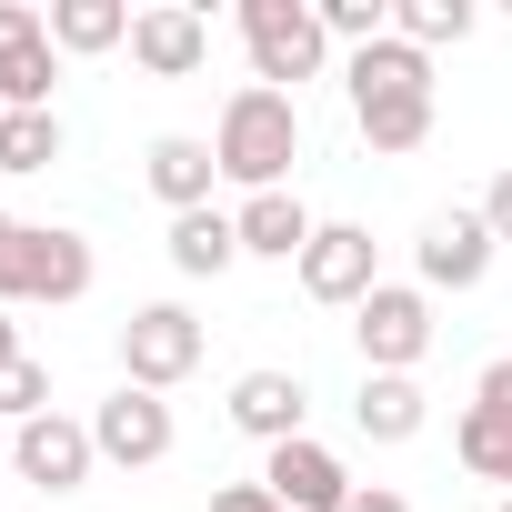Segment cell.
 Instances as JSON below:
<instances>
[{"mask_svg":"<svg viewBox=\"0 0 512 512\" xmlns=\"http://www.w3.org/2000/svg\"><path fill=\"white\" fill-rule=\"evenodd\" d=\"M352 121H362L372 151H422V131H432V51H412V41L352 51Z\"/></svg>","mask_w":512,"mask_h":512,"instance_id":"cell-1","label":"cell"},{"mask_svg":"<svg viewBox=\"0 0 512 512\" xmlns=\"http://www.w3.org/2000/svg\"><path fill=\"white\" fill-rule=\"evenodd\" d=\"M211 161H221V181H241V191H282V171L302 161V111H292V91H231L221 101V131H211Z\"/></svg>","mask_w":512,"mask_h":512,"instance_id":"cell-2","label":"cell"},{"mask_svg":"<svg viewBox=\"0 0 512 512\" xmlns=\"http://www.w3.org/2000/svg\"><path fill=\"white\" fill-rule=\"evenodd\" d=\"M91 292V241L71 221H21L0 241V312L11 302H81Z\"/></svg>","mask_w":512,"mask_h":512,"instance_id":"cell-3","label":"cell"},{"mask_svg":"<svg viewBox=\"0 0 512 512\" xmlns=\"http://www.w3.org/2000/svg\"><path fill=\"white\" fill-rule=\"evenodd\" d=\"M241 41H251V71H262V91L312 81L322 51H332L322 11H302V0H241Z\"/></svg>","mask_w":512,"mask_h":512,"instance_id":"cell-4","label":"cell"},{"mask_svg":"<svg viewBox=\"0 0 512 512\" xmlns=\"http://www.w3.org/2000/svg\"><path fill=\"white\" fill-rule=\"evenodd\" d=\"M191 372H201V322H191L181 302H141V312L121 322V382L171 392V382H191Z\"/></svg>","mask_w":512,"mask_h":512,"instance_id":"cell-5","label":"cell"},{"mask_svg":"<svg viewBox=\"0 0 512 512\" xmlns=\"http://www.w3.org/2000/svg\"><path fill=\"white\" fill-rule=\"evenodd\" d=\"M352 332H362V372H412V362L432 352V292L382 282V292L352 312Z\"/></svg>","mask_w":512,"mask_h":512,"instance_id":"cell-6","label":"cell"},{"mask_svg":"<svg viewBox=\"0 0 512 512\" xmlns=\"http://www.w3.org/2000/svg\"><path fill=\"white\" fill-rule=\"evenodd\" d=\"M302 292H312V302H352V312L382 292V251H372L362 221H322V231H312V251H302Z\"/></svg>","mask_w":512,"mask_h":512,"instance_id":"cell-7","label":"cell"},{"mask_svg":"<svg viewBox=\"0 0 512 512\" xmlns=\"http://www.w3.org/2000/svg\"><path fill=\"white\" fill-rule=\"evenodd\" d=\"M412 262H422V292H482V272H492V221H482V211H432L422 241H412Z\"/></svg>","mask_w":512,"mask_h":512,"instance_id":"cell-8","label":"cell"},{"mask_svg":"<svg viewBox=\"0 0 512 512\" xmlns=\"http://www.w3.org/2000/svg\"><path fill=\"white\" fill-rule=\"evenodd\" d=\"M91 442H101V462L151 472V462L171 452V402H161V392H141V382H121V392L91 412Z\"/></svg>","mask_w":512,"mask_h":512,"instance_id":"cell-9","label":"cell"},{"mask_svg":"<svg viewBox=\"0 0 512 512\" xmlns=\"http://www.w3.org/2000/svg\"><path fill=\"white\" fill-rule=\"evenodd\" d=\"M11 462H21V482H41V492H81V482H91V462H101V442H91V422L41 412V422H21V432H11Z\"/></svg>","mask_w":512,"mask_h":512,"instance_id":"cell-10","label":"cell"},{"mask_svg":"<svg viewBox=\"0 0 512 512\" xmlns=\"http://www.w3.org/2000/svg\"><path fill=\"white\" fill-rule=\"evenodd\" d=\"M262 482H272V502H282V512H342V502L362 492V482L342 472V452H322L312 432H302V442H282V452L262 462Z\"/></svg>","mask_w":512,"mask_h":512,"instance_id":"cell-11","label":"cell"},{"mask_svg":"<svg viewBox=\"0 0 512 512\" xmlns=\"http://www.w3.org/2000/svg\"><path fill=\"white\" fill-rule=\"evenodd\" d=\"M302 412H312L302 372H241V382H231V422H241L251 442H262V452L302 442Z\"/></svg>","mask_w":512,"mask_h":512,"instance_id":"cell-12","label":"cell"},{"mask_svg":"<svg viewBox=\"0 0 512 512\" xmlns=\"http://www.w3.org/2000/svg\"><path fill=\"white\" fill-rule=\"evenodd\" d=\"M131 61H141L151 81H191V71L211 61V21H201V11H141V21H131Z\"/></svg>","mask_w":512,"mask_h":512,"instance_id":"cell-13","label":"cell"},{"mask_svg":"<svg viewBox=\"0 0 512 512\" xmlns=\"http://www.w3.org/2000/svg\"><path fill=\"white\" fill-rule=\"evenodd\" d=\"M141 171H151V191L171 201V221H181V211H211V181H221L211 141H191V131H161V141L141 151Z\"/></svg>","mask_w":512,"mask_h":512,"instance_id":"cell-14","label":"cell"},{"mask_svg":"<svg viewBox=\"0 0 512 512\" xmlns=\"http://www.w3.org/2000/svg\"><path fill=\"white\" fill-rule=\"evenodd\" d=\"M231 231H241V251H262V262H302L322 221H312L292 191H251V201L231 211Z\"/></svg>","mask_w":512,"mask_h":512,"instance_id":"cell-15","label":"cell"},{"mask_svg":"<svg viewBox=\"0 0 512 512\" xmlns=\"http://www.w3.org/2000/svg\"><path fill=\"white\" fill-rule=\"evenodd\" d=\"M231 262H241L231 211H181V221H171V272H181V282H211V272H231Z\"/></svg>","mask_w":512,"mask_h":512,"instance_id":"cell-16","label":"cell"},{"mask_svg":"<svg viewBox=\"0 0 512 512\" xmlns=\"http://www.w3.org/2000/svg\"><path fill=\"white\" fill-rule=\"evenodd\" d=\"M352 422H362L372 442H412V432H422V382H412V372H362Z\"/></svg>","mask_w":512,"mask_h":512,"instance_id":"cell-17","label":"cell"},{"mask_svg":"<svg viewBox=\"0 0 512 512\" xmlns=\"http://www.w3.org/2000/svg\"><path fill=\"white\" fill-rule=\"evenodd\" d=\"M141 11H121V0H51V51H121Z\"/></svg>","mask_w":512,"mask_h":512,"instance_id":"cell-18","label":"cell"},{"mask_svg":"<svg viewBox=\"0 0 512 512\" xmlns=\"http://www.w3.org/2000/svg\"><path fill=\"white\" fill-rule=\"evenodd\" d=\"M51 161H61V111H0V171L31 181Z\"/></svg>","mask_w":512,"mask_h":512,"instance_id":"cell-19","label":"cell"},{"mask_svg":"<svg viewBox=\"0 0 512 512\" xmlns=\"http://www.w3.org/2000/svg\"><path fill=\"white\" fill-rule=\"evenodd\" d=\"M392 41H412V51L472 41V0H402V11H392Z\"/></svg>","mask_w":512,"mask_h":512,"instance_id":"cell-20","label":"cell"},{"mask_svg":"<svg viewBox=\"0 0 512 512\" xmlns=\"http://www.w3.org/2000/svg\"><path fill=\"white\" fill-rule=\"evenodd\" d=\"M51 81H61V51H21V61H0V111H51Z\"/></svg>","mask_w":512,"mask_h":512,"instance_id":"cell-21","label":"cell"},{"mask_svg":"<svg viewBox=\"0 0 512 512\" xmlns=\"http://www.w3.org/2000/svg\"><path fill=\"white\" fill-rule=\"evenodd\" d=\"M462 462L482 482H512V422L502 412H462Z\"/></svg>","mask_w":512,"mask_h":512,"instance_id":"cell-22","label":"cell"},{"mask_svg":"<svg viewBox=\"0 0 512 512\" xmlns=\"http://www.w3.org/2000/svg\"><path fill=\"white\" fill-rule=\"evenodd\" d=\"M41 412H51V372H41V362L21 352L11 372H0V422H11V432H21V422H41Z\"/></svg>","mask_w":512,"mask_h":512,"instance_id":"cell-23","label":"cell"},{"mask_svg":"<svg viewBox=\"0 0 512 512\" xmlns=\"http://www.w3.org/2000/svg\"><path fill=\"white\" fill-rule=\"evenodd\" d=\"M41 41H51V21L21 11V0H0V61H21V51H41Z\"/></svg>","mask_w":512,"mask_h":512,"instance_id":"cell-24","label":"cell"},{"mask_svg":"<svg viewBox=\"0 0 512 512\" xmlns=\"http://www.w3.org/2000/svg\"><path fill=\"white\" fill-rule=\"evenodd\" d=\"M472 412H502V422H512V352H502V362L472 382Z\"/></svg>","mask_w":512,"mask_h":512,"instance_id":"cell-25","label":"cell"},{"mask_svg":"<svg viewBox=\"0 0 512 512\" xmlns=\"http://www.w3.org/2000/svg\"><path fill=\"white\" fill-rule=\"evenodd\" d=\"M211 512H282V502H272V482H221Z\"/></svg>","mask_w":512,"mask_h":512,"instance_id":"cell-26","label":"cell"},{"mask_svg":"<svg viewBox=\"0 0 512 512\" xmlns=\"http://www.w3.org/2000/svg\"><path fill=\"white\" fill-rule=\"evenodd\" d=\"M482 221H492V241H512V171L492 181V201H482Z\"/></svg>","mask_w":512,"mask_h":512,"instance_id":"cell-27","label":"cell"},{"mask_svg":"<svg viewBox=\"0 0 512 512\" xmlns=\"http://www.w3.org/2000/svg\"><path fill=\"white\" fill-rule=\"evenodd\" d=\"M342 512H412V502H402V492H352Z\"/></svg>","mask_w":512,"mask_h":512,"instance_id":"cell-28","label":"cell"},{"mask_svg":"<svg viewBox=\"0 0 512 512\" xmlns=\"http://www.w3.org/2000/svg\"><path fill=\"white\" fill-rule=\"evenodd\" d=\"M11 362H21V322H11V312H0V372H11Z\"/></svg>","mask_w":512,"mask_h":512,"instance_id":"cell-29","label":"cell"},{"mask_svg":"<svg viewBox=\"0 0 512 512\" xmlns=\"http://www.w3.org/2000/svg\"><path fill=\"white\" fill-rule=\"evenodd\" d=\"M11 231H21V221H11V211H0V241H11Z\"/></svg>","mask_w":512,"mask_h":512,"instance_id":"cell-30","label":"cell"},{"mask_svg":"<svg viewBox=\"0 0 512 512\" xmlns=\"http://www.w3.org/2000/svg\"><path fill=\"white\" fill-rule=\"evenodd\" d=\"M0 452H11V422H0Z\"/></svg>","mask_w":512,"mask_h":512,"instance_id":"cell-31","label":"cell"},{"mask_svg":"<svg viewBox=\"0 0 512 512\" xmlns=\"http://www.w3.org/2000/svg\"><path fill=\"white\" fill-rule=\"evenodd\" d=\"M502 512H512V492H502Z\"/></svg>","mask_w":512,"mask_h":512,"instance_id":"cell-32","label":"cell"}]
</instances>
